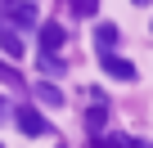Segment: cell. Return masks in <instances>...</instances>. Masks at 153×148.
Wrapping results in <instances>:
<instances>
[{
    "label": "cell",
    "mask_w": 153,
    "mask_h": 148,
    "mask_svg": "<svg viewBox=\"0 0 153 148\" xmlns=\"http://www.w3.org/2000/svg\"><path fill=\"white\" fill-rule=\"evenodd\" d=\"M14 121H18V130H23V135H32V139H36V135H50V121H45L36 108H18V112H14Z\"/></svg>",
    "instance_id": "6da1fadb"
},
{
    "label": "cell",
    "mask_w": 153,
    "mask_h": 148,
    "mask_svg": "<svg viewBox=\"0 0 153 148\" xmlns=\"http://www.w3.org/2000/svg\"><path fill=\"white\" fill-rule=\"evenodd\" d=\"M104 72H108L113 81H135V63H126L117 54H104Z\"/></svg>",
    "instance_id": "7a4b0ae2"
},
{
    "label": "cell",
    "mask_w": 153,
    "mask_h": 148,
    "mask_svg": "<svg viewBox=\"0 0 153 148\" xmlns=\"http://www.w3.org/2000/svg\"><path fill=\"white\" fill-rule=\"evenodd\" d=\"M5 14H9V23H18V27H36V5H32V0H14Z\"/></svg>",
    "instance_id": "3957f363"
},
{
    "label": "cell",
    "mask_w": 153,
    "mask_h": 148,
    "mask_svg": "<svg viewBox=\"0 0 153 148\" xmlns=\"http://www.w3.org/2000/svg\"><path fill=\"white\" fill-rule=\"evenodd\" d=\"M63 40H68V32H63L59 23H45V27H41V49H45V54H59Z\"/></svg>",
    "instance_id": "277c9868"
},
{
    "label": "cell",
    "mask_w": 153,
    "mask_h": 148,
    "mask_svg": "<svg viewBox=\"0 0 153 148\" xmlns=\"http://www.w3.org/2000/svg\"><path fill=\"white\" fill-rule=\"evenodd\" d=\"M117 36H122V32H117L113 23H99V27H95V49H99V54H113Z\"/></svg>",
    "instance_id": "5b68a950"
},
{
    "label": "cell",
    "mask_w": 153,
    "mask_h": 148,
    "mask_svg": "<svg viewBox=\"0 0 153 148\" xmlns=\"http://www.w3.org/2000/svg\"><path fill=\"white\" fill-rule=\"evenodd\" d=\"M36 67L45 72V77H50V81H59V77H63V72H68V67H63V58H59V54H45V49L36 54Z\"/></svg>",
    "instance_id": "8992f818"
},
{
    "label": "cell",
    "mask_w": 153,
    "mask_h": 148,
    "mask_svg": "<svg viewBox=\"0 0 153 148\" xmlns=\"http://www.w3.org/2000/svg\"><path fill=\"white\" fill-rule=\"evenodd\" d=\"M0 49H5L9 58H23V49H27V45L18 40V32H9V27H0Z\"/></svg>",
    "instance_id": "52a82bcc"
},
{
    "label": "cell",
    "mask_w": 153,
    "mask_h": 148,
    "mask_svg": "<svg viewBox=\"0 0 153 148\" xmlns=\"http://www.w3.org/2000/svg\"><path fill=\"white\" fill-rule=\"evenodd\" d=\"M36 99H41V103H50V108H59V103H63L59 85H50V81H41V85H36Z\"/></svg>",
    "instance_id": "ba28073f"
},
{
    "label": "cell",
    "mask_w": 153,
    "mask_h": 148,
    "mask_svg": "<svg viewBox=\"0 0 153 148\" xmlns=\"http://www.w3.org/2000/svg\"><path fill=\"white\" fill-rule=\"evenodd\" d=\"M104 121H108V103H95V108L86 112V126H90V130H104Z\"/></svg>",
    "instance_id": "9c48e42d"
},
{
    "label": "cell",
    "mask_w": 153,
    "mask_h": 148,
    "mask_svg": "<svg viewBox=\"0 0 153 148\" xmlns=\"http://www.w3.org/2000/svg\"><path fill=\"white\" fill-rule=\"evenodd\" d=\"M95 9H99V0H72V14L76 18H95Z\"/></svg>",
    "instance_id": "30bf717a"
},
{
    "label": "cell",
    "mask_w": 153,
    "mask_h": 148,
    "mask_svg": "<svg viewBox=\"0 0 153 148\" xmlns=\"http://www.w3.org/2000/svg\"><path fill=\"white\" fill-rule=\"evenodd\" d=\"M95 148H126V135H99Z\"/></svg>",
    "instance_id": "8fae6325"
},
{
    "label": "cell",
    "mask_w": 153,
    "mask_h": 148,
    "mask_svg": "<svg viewBox=\"0 0 153 148\" xmlns=\"http://www.w3.org/2000/svg\"><path fill=\"white\" fill-rule=\"evenodd\" d=\"M126 148H149V139H126Z\"/></svg>",
    "instance_id": "7c38bea8"
},
{
    "label": "cell",
    "mask_w": 153,
    "mask_h": 148,
    "mask_svg": "<svg viewBox=\"0 0 153 148\" xmlns=\"http://www.w3.org/2000/svg\"><path fill=\"white\" fill-rule=\"evenodd\" d=\"M9 5H14V0H0V9H9Z\"/></svg>",
    "instance_id": "4fadbf2b"
},
{
    "label": "cell",
    "mask_w": 153,
    "mask_h": 148,
    "mask_svg": "<svg viewBox=\"0 0 153 148\" xmlns=\"http://www.w3.org/2000/svg\"><path fill=\"white\" fill-rule=\"evenodd\" d=\"M0 117H5V99H0Z\"/></svg>",
    "instance_id": "5bb4252c"
},
{
    "label": "cell",
    "mask_w": 153,
    "mask_h": 148,
    "mask_svg": "<svg viewBox=\"0 0 153 148\" xmlns=\"http://www.w3.org/2000/svg\"><path fill=\"white\" fill-rule=\"evenodd\" d=\"M135 5H149V0H135Z\"/></svg>",
    "instance_id": "9a60e30c"
},
{
    "label": "cell",
    "mask_w": 153,
    "mask_h": 148,
    "mask_svg": "<svg viewBox=\"0 0 153 148\" xmlns=\"http://www.w3.org/2000/svg\"><path fill=\"white\" fill-rule=\"evenodd\" d=\"M0 148H5V144H0Z\"/></svg>",
    "instance_id": "2e32d148"
},
{
    "label": "cell",
    "mask_w": 153,
    "mask_h": 148,
    "mask_svg": "<svg viewBox=\"0 0 153 148\" xmlns=\"http://www.w3.org/2000/svg\"><path fill=\"white\" fill-rule=\"evenodd\" d=\"M32 5H36V0H32Z\"/></svg>",
    "instance_id": "e0dca14e"
},
{
    "label": "cell",
    "mask_w": 153,
    "mask_h": 148,
    "mask_svg": "<svg viewBox=\"0 0 153 148\" xmlns=\"http://www.w3.org/2000/svg\"><path fill=\"white\" fill-rule=\"evenodd\" d=\"M59 148H63V144H59Z\"/></svg>",
    "instance_id": "ac0fdd59"
}]
</instances>
